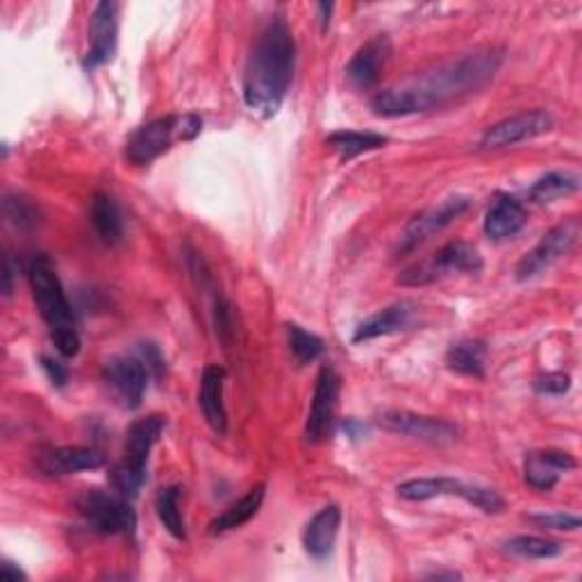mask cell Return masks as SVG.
<instances>
[{
  "mask_svg": "<svg viewBox=\"0 0 582 582\" xmlns=\"http://www.w3.org/2000/svg\"><path fill=\"white\" fill-rule=\"evenodd\" d=\"M502 55L494 49L462 55L437 68L410 77L408 83L382 89L371 98V109L382 119H399L419 112H431L462 96L483 89L498 73Z\"/></svg>",
  "mask_w": 582,
  "mask_h": 582,
  "instance_id": "1",
  "label": "cell"
},
{
  "mask_svg": "<svg viewBox=\"0 0 582 582\" xmlns=\"http://www.w3.org/2000/svg\"><path fill=\"white\" fill-rule=\"evenodd\" d=\"M296 66V42L283 17H271L260 32L244 71V100L262 119L274 116L292 85Z\"/></svg>",
  "mask_w": 582,
  "mask_h": 582,
  "instance_id": "2",
  "label": "cell"
},
{
  "mask_svg": "<svg viewBox=\"0 0 582 582\" xmlns=\"http://www.w3.org/2000/svg\"><path fill=\"white\" fill-rule=\"evenodd\" d=\"M28 283L39 307V315L44 317L51 330L55 348L64 358H75L81 353V332H77L73 307L49 255L39 253L32 257L28 266Z\"/></svg>",
  "mask_w": 582,
  "mask_h": 582,
  "instance_id": "3",
  "label": "cell"
},
{
  "mask_svg": "<svg viewBox=\"0 0 582 582\" xmlns=\"http://www.w3.org/2000/svg\"><path fill=\"white\" fill-rule=\"evenodd\" d=\"M165 431V419L158 414H150L146 419H139L130 425L126 435V448L124 457L116 462L112 469V487L126 498H135L146 480V467H148V455L155 442L160 440Z\"/></svg>",
  "mask_w": 582,
  "mask_h": 582,
  "instance_id": "4",
  "label": "cell"
},
{
  "mask_svg": "<svg viewBox=\"0 0 582 582\" xmlns=\"http://www.w3.org/2000/svg\"><path fill=\"white\" fill-rule=\"evenodd\" d=\"M203 128V121L197 114L184 116H165V119H155L133 133L126 144V158L137 165H150L165 155L178 139L189 141L197 137Z\"/></svg>",
  "mask_w": 582,
  "mask_h": 582,
  "instance_id": "5",
  "label": "cell"
},
{
  "mask_svg": "<svg viewBox=\"0 0 582 582\" xmlns=\"http://www.w3.org/2000/svg\"><path fill=\"white\" fill-rule=\"evenodd\" d=\"M128 500L130 498L121 496L119 491L107 494L100 489H87L75 500V506L92 530L100 535H133L137 528V517Z\"/></svg>",
  "mask_w": 582,
  "mask_h": 582,
  "instance_id": "6",
  "label": "cell"
},
{
  "mask_svg": "<svg viewBox=\"0 0 582 582\" xmlns=\"http://www.w3.org/2000/svg\"><path fill=\"white\" fill-rule=\"evenodd\" d=\"M480 268H483V260L478 251L472 244L457 240L442 246L433 257L410 266L401 276V283L410 287H419V285H431L448 274H478Z\"/></svg>",
  "mask_w": 582,
  "mask_h": 582,
  "instance_id": "7",
  "label": "cell"
},
{
  "mask_svg": "<svg viewBox=\"0 0 582 582\" xmlns=\"http://www.w3.org/2000/svg\"><path fill=\"white\" fill-rule=\"evenodd\" d=\"M399 496L403 500H431L437 496H459L467 502H472L474 508L494 515L500 512L506 508V500L498 496V491L487 489V487H478V485H464L455 478H419V480H408L403 485H399Z\"/></svg>",
  "mask_w": 582,
  "mask_h": 582,
  "instance_id": "8",
  "label": "cell"
},
{
  "mask_svg": "<svg viewBox=\"0 0 582 582\" xmlns=\"http://www.w3.org/2000/svg\"><path fill=\"white\" fill-rule=\"evenodd\" d=\"M582 232L580 219H569L551 227L544 237L539 240V244L526 253L517 266V278L519 281H530L544 274L555 262H560L564 255H569Z\"/></svg>",
  "mask_w": 582,
  "mask_h": 582,
  "instance_id": "9",
  "label": "cell"
},
{
  "mask_svg": "<svg viewBox=\"0 0 582 582\" xmlns=\"http://www.w3.org/2000/svg\"><path fill=\"white\" fill-rule=\"evenodd\" d=\"M378 425L387 433L419 440L425 444H453L459 437V428L455 423L405 410H387L378 414Z\"/></svg>",
  "mask_w": 582,
  "mask_h": 582,
  "instance_id": "10",
  "label": "cell"
},
{
  "mask_svg": "<svg viewBox=\"0 0 582 582\" xmlns=\"http://www.w3.org/2000/svg\"><path fill=\"white\" fill-rule=\"evenodd\" d=\"M103 382L114 401L126 410H137L144 401L148 369L137 356H114L103 364Z\"/></svg>",
  "mask_w": 582,
  "mask_h": 582,
  "instance_id": "11",
  "label": "cell"
},
{
  "mask_svg": "<svg viewBox=\"0 0 582 582\" xmlns=\"http://www.w3.org/2000/svg\"><path fill=\"white\" fill-rule=\"evenodd\" d=\"M553 128V116L544 109H530L510 116V119H502L487 128V133L480 139V148L485 150H498L508 148L535 137L547 135Z\"/></svg>",
  "mask_w": 582,
  "mask_h": 582,
  "instance_id": "12",
  "label": "cell"
},
{
  "mask_svg": "<svg viewBox=\"0 0 582 582\" xmlns=\"http://www.w3.org/2000/svg\"><path fill=\"white\" fill-rule=\"evenodd\" d=\"M469 208V199L464 197H453V199H446L442 205L437 208H431L425 210L421 214H416L403 230V235L399 240V257L401 255H410L414 253L421 244L428 242L435 232L444 230L446 225H451L459 214L467 212Z\"/></svg>",
  "mask_w": 582,
  "mask_h": 582,
  "instance_id": "13",
  "label": "cell"
},
{
  "mask_svg": "<svg viewBox=\"0 0 582 582\" xmlns=\"http://www.w3.org/2000/svg\"><path fill=\"white\" fill-rule=\"evenodd\" d=\"M339 401V375L332 367H324L317 378L313 408H309L307 423H305V442L321 444L328 440L332 431V421Z\"/></svg>",
  "mask_w": 582,
  "mask_h": 582,
  "instance_id": "14",
  "label": "cell"
},
{
  "mask_svg": "<svg viewBox=\"0 0 582 582\" xmlns=\"http://www.w3.org/2000/svg\"><path fill=\"white\" fill-rule=\"evenodd\" d=\"M116 34H119V8L116 3H98L89 23V51L83 60L87 71L107 64L116 51Z\"/></svg>",
  "mask_w": 582,
  "mask_h": 582,
  "instance_id": "15",
  "label": "cell"
},
{
  "mask_svg": "<svg viewBox=\"0 0 582 582\" xmlns=\"http://www.w3.org/2000/svg\"><path fill=\"white\" fill-rule=\"evenodd\" d=\"M390 55H392V44L384 34L369 39V42L362 49H358V53L343 68L348 85L360 92L371 89L380 81V73L387 60H390Z\"/></svg>",
  "mask_w": 582,
  "mask_h": 582,
  "instance_id": "16",
  "label": "cell"
},
{
  "mask_svg": "<svg viewBox=\"0 0 582 582\" xmlns=\"http://www.w3.org/2000/svg\"><path fill=\"white\" fill-rule=\"evenodd\" d=\"M105 467V455L96 448L62 446L39 457V469L49 476H71Z\"/></svg>",
  "mask_w": 582,
  "mask_h": 582,
  "instance_id": "17",
  "label": "cell"
},
{
  "mask_svg": "<svg viewBox=\"0 0 582 582\" xmlns=\"http://www.w3.org/2000/svg\"><path fill=\"white\" fill-rule=\"evenodd\" d=\"M575 469L573 455L564 451H535L526 457V483L537 491H551L560 476Z\"/></svg>",
  "mask_w": 582,
  "mask_h": 582,
  "instance_id": "18",
  "label": "cell"
},
{
  "mask_svg": "<svg viewBox=\"0 0 582 582\" xmlns=\"http://www.w3.org/2000/svg\"><path fill=\"white\" fill-rule=\"evenodd\" d=\"M339 526H341V510L337 506H328L319 510L305 526V532H303L305 553L319 562L328 560L335 549Z\"/></svg>",
  "mask_w": 582,
  "mask_h": 582,
  "instance_id": "19",
  "label": "cell"
},
{
  "mask_svg": "<svg viewBox=\"0 0 582 582\" xmlns=\"http://www.w3.org/2000/svg\"><path fill=\"white\" fill-rule=\"evenodd\" d=\"M414 315H416V305L412 300H399L394 305H387L384 309H378L375 315L367 317L358 326L353 341L362 343V341H369L375 337H384V335H394L399 330H405L412 324Z\"/></svg>",
  "mask_w": 582,
  "mask_h": 582,
  "instance_id": "20",
  "label": "cell"
},
{
  "mask_svg": "<svg viewBox=\"0 0 582 582\" xmlns=\"http://www.w3.org/2000/svg\"><path fill=\"white\" fill-rule=\"evenodd\" d=\"M526 221H528L526 208L515 197L500 193L485 216V235L494 242L510 240L519 235Z\"/></svg>",
  "mask_w": 582,
  "mask_h": 582,
  "instance_id": "21",
  "label": "cell"
},
{
  "mask_svg": "<svg viewBox=\"0 0 582 582\" xmlns=\"http://www.w3.org/2000/svg\"><path fill=\"white\" fill-rule=\"evenodd\" d=\"M223 382H225V369L219 364H212L203 371L201 392H199V405L203 410V416L216 435H225L227 431V412L223 405Z\"/></svg>",
  "mask_w": 582,
  "mask_h": 582,
  "instance_id": "22",
  "label": "cell"
},
{
  "mask_svg": "<svg viewBox=\"0 0 582 582\" xmlns=\"http://www.w3.org/2000/svg\"><path fill=\"white\" fill-rule=\"evenodd\" d=\"M89 219L103 244L116 246L124 240V214H121L119 203H116L109 193H96V197L92 199Z\"/></svg>",
  "mask_w": 582,
  "mask_h": 582,
  "instance_id": "23",
  "label": "cell"
},
{
  "mask_svg": "<svg viewBox=\"0 0 582 582\" xmlns=\"http://www.w3.org/2000/svg\"><path fill=\"white\" fill-rule=\"evenodd\" d=\"M264 491L266 487L264 485H257L253 489L246 491V496H242L237 502H232V506L219 515L212 523H210V532L212 535H221V532H227V530H237L242 528L244 523H248L262 508V500H264Z\"/></svg>",
  "mask_w": 582,
  "mask_h": 582,
  "instance_id": "24",
  "label": "cell"
},
{
  "mask_svg": "<svg viewBox=\"0 0 582 582\" xmlns=\"http://www.w3.org/2000/svg\"><path fill=\"white\" fill-rule=\"evenodd\" d=\"M485 360H487V343L483 339H462L453 343L446 353V364L451 371L462 375H485Z\"/></svg>",
  "mask_w": 582,
  "mask_h": 582,
  "instance_id": "25",
  "label": "cell"
},
{
  "mask_svg": "<svg viewBox=\"0 0 582 582\" xmlns=\"http://www.w3.org/2000/svg\"><path fill=\"white\" fill-rule=\"evenodd\" d=\"M326 144L339 152L341 160H353L362 152L369 150H378L387 144V137L378 135V133H356V130H337L332 133Z\"/></svg>",
  "mask_w": 582,
  "mask_h": 582,
  "instance_id": "26",
  "label": "cell"
},
{
  "mask_svg": "<svg viewBox=\"0 0 582 582\" xmlns=\"http://www.w3.org/2000/svg\"><path fill=\"white\" fill-rule=\"evenodd\" d=\"M506 551L510 555L526 558V560H549V558H558L564 551V547L560 544V541H553V539L521 535V537H512L506 541Z\"/></svg>",
  "mask_w": 582,
  "mask_h": 582,
  "instance_id": "27",
  "label": "cell"
},
{
  "mask_svg": "<svg viewBox=\"0 0 582 582\" xmlns=\"http://www.w3.org/2000/svg\"><path fill=\"white\" fill-rule=\"evenodd\" d=\"M578 187H580V182L575 176L553 171V173H547L544 178H539L530 187V201L532 203H553L555 199L569 197V193L578 191Z\"/></svg>",
  "mask_w": 582,
  "mask_h": 582,
  "instance_id": "28",
  "label": "cell"
},
{
  "mask_svg": "<svg viewBox=\"0 0 582 582\" xmlns=\"http://www.w3.org/2000/svg\"><path fill=\"white\" fill-rule=\"evenodd\" d=\"M178 500H180V487L171 485L160 489L158 498H155V510H158V517L162 521V526L176 537V539H184V521L180 517L178 510Z\"/></svg>",
  "mask_w": 582,
  "mask_h": 582,
  "instance_id": "29",
  "label": "cell"
},
{
  "mask_svg": "<svg viewBox=\"0 0 582 582\" xmlns=\"http://www.w3.org/2000/svg\"><path fill=\"white\" fill-rule=\"evenodd\" d=\"M287 335H289V348L294 358L300 364L307 362H315L317 358H321V353L326 351V343L321 337H317L315 332H307L296 324H287Z\"/></svg>",
  "mask_w": 582,
  "mask_h": 582,
  "instance_id": "30",
  "label": "cell"
},
{
  "mask_svg": "<svg viewBox=\"0 0 582 582\" xmlns=\"http://www.w3.org/2000/svg\"><path fill=\"white\" fill-rule=\"evenodd\" d=\"M3 214L10 223L23 227V230H32L42 221V210H39L30 199L19 197V193H8L3 199Z\"/></svg>",
  "mask_w": 582,
  "mask_h": 582,
  "instance_id": "31",
  "label": "cell"
},
{
  "mask_svg": "<svg viewBox=\"0 0 582 582\" xmlns=\"http://www.w3.org/2000/svg\"><path fill=\"white\" fill-rule=\"evenodd\" d=\"M571 378L567 373H547L535 380V392L537 394H549V396H562L569 392Z\"/></svg>",
  "mask_w": 582,
  "mask_h": 582,
  "instance_id": "32",
  "label": "cell"
},
{
  "mask_svg": "<svg viewBox=\"0 0 582 582\" xmlns=\"http://www.w3.org/2000/svg\"><path fill=\"white\" fill-rule=\"evenodd\" d=\"M530 521L537 523V526H541V528H551V530H578L582 526L580 517L567 515V512H558V515H532Z\"/></svg>",
  "mask_w": 582,
  "mask_h": 582,
  "instance_id": "33",
  "label": "cell"
},
{
  "mask_svg": "<svg viewBox=\"0 0 582 582\" xmlns=\"http://www.w3.org/2000/svg\"><path fill=\"white\" fill-rule=\"evenodd\" d=\"M137 358L144 362V367L148 369L150 375L160 378L165 373V358L160 353V348L155 343H139L137 348Z\"/></svg>",
  "mask_w": 582,
  "mask_h": 582,
  "instance_id": "34",
  "label": "cell"
},
{
  "mask_svg": "<svg viewBox=\"0 0 582 582\" xmlns=\"http://www.w3.org/2000/svg\"><path fill=\"white\" fill-rule=\"evenodd\" d=\"M42 369L46 371L49 380H51L55 387H64V384H66V380H68V371H66V367H64L60 360L49 358V356H42Z\"/></svg>",
  "mask_w": 582,
  "mask_h": 582,
  "instance_id": "35",
  "label": "cell"
},
{
  "mask_svg": "<svg viewBox=\"0 0 582 582\" xmlns=\"http://www.w3.org/2000/svg\"><path fill=\"white\" fill-rule=\"evenodd\" d=\"M341 428H343L346 437H351V440H364L369 435V428H367L364 423H360L358 419H346Z\"/></svg>",
  "mask_w": 582,
  "mask_h": 582,
  "instance_id": "36",
  "label": "cell"
},
{
  "mask_svg": "<svg viewBox=\"0 0 582 582\" xmlns=\"http://www.w3.org/2000/svg\"><path fill=\"white\" fill-rule=\"evenodd\" d=\"M0 573H3L6 580H14V582L25 580V573L19 567H14V562H10V560L3 562V567H0Z\"/></svg>",
  "mask_w": 582,
  "mask_h": 582,
  "instance_id": "37",
  "label": "cell"
}]
</instances>
